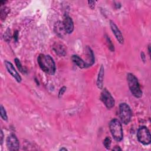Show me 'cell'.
I'll use <instances>...</instances> for the list:
<instances>
[{"label":"cell","instance_id":"83f0119b","mask_svg":"<svg viewBox=\"0 0 151 151\" xmlns=\"http://www.w3.org/2000/svg\"><path fill=\"white\" fill-rule=\"evenodd\" d=\"M60 150H67V149L66 148H65V147H62L60 149Z\"/></svg>","mask_w":151,"mask_h":151},{"label":"cell","instance_id":"ba28073f","mask_svg":"<svg viewBox=\"0 0 151 151\" xmlns=\"http://www.w3.org/2000/svg\"><path fill=\"white\" fill-rule=\"evenodd\" d=\"M5 65L9 73L16 80L17 82L20 83L21 82V77L17 71H16L13 65L9 61H5Z\"/></svg>","mask_w":151,"mask_h":151},{"label":"cell","instance_id":"ac0fdd59","mask_svg":"<svg viewBox=\"0 0 151 151\" xmlns=\"http://www.w3.org/2000/svg\"><path fill=\"white\" fill-rule=\"evenodd\" d=\"M14 61H15V63H16V66H17V69H18V70H19L21 73H22L24 74V72H25V70H24V68H23V66H22V65H21L20 61L18 59H17V58L15 59Z\"/></svg>","mask_w":151,"mask_h":151},{"label":"cell","instance_id":"d6986e66","mask_svg":"<svg viewBox=\"0 0 151 151\" xmlns=\"http://www.w3.org/2000/svg\"><path fill=\"white\" fill-rule=\"evenodd\" d=\"M111 143H112V140H111V138L106 137L104 141V146L105 147V148L107 149H109L111 147Z\"/></svg>","mask_w":151,"mask_h":151},{"label":"cell","instance_id":"ffe728a7","mask_svg":"<svg viewBox=\"0 0 151 151\" xmlns=\"http://www.w3.org/2000/svg\"><path fill=\"white\" fill-rule=\"evenodd\" d=\"M106 42H107V44L108 45V47H109V48L111 50L112 52H113L115 50V48H114V45H113L111 39L109 38V37H106Z\"/></svg>","mask_w":151,"mask_h":151},{"label":"cell","instance_id":"44dd1931","mask_svg":"<svg viewBox=\"0 0 151 151\" xmlns=\"http://www.w3.org/2000/svg\"><path fill=\"white\" fill-rule=\"evenodd\" d=\"M66 89H67L66 87L63 86V87H62L60 89L59 92V98H60V97H62V96L63 95V94H64L65 92L66 91Z\"/></svg>","mask_w":151,"mask_h":151},{"label":"cell","instance_id":"4fadbf2b","mask_svg":"<svg viewBox=\"0 0 151 151\" xmlns=\"http://www.w3.org/2000/svg\"><path fill=\"white\" fill-rule=\"evenodd\" d=\"M86 56H87V62H86V65L87 67H90L93 65L94 63V54L93 53V51L89 47H86Z\"/></svg>","mask_w":151,"mask_h":151},{"label":"cell","instance_id":"30bf717a","mask_svg":"<svg viewBox=\"0 0 151 151\" xmlns=\"http://www.w3.org/2000/svg\"><path fill=\"white\" fill-rule=\"evenodd\" d=\"M54 31L55 34L60 38H63L67 34L63 21H58L55 23L54 26Z\"/></svg>","mask_w":151,"mask_h":151},{"label":"cell","instance_id":"d4e9b609","mask_svg":"<svg viewBox=\"0 0 151 151\" xmlns=\"http://www.w3.org/2000/svg\"><path fill=\"white\" fill-rule=\"evenodd\" d=\"M3 139H4L3 132V130H1V140H0V142H1V145H2L3 142Z\"/></svg>","mask_w":151,"mask_h":151},{"label":"cell","instance_id":"7402d4cb","mask_svg":"<svg viewBox=\"0 0 151 151\" xmlns=\"http://www.w3.org/2000/svg\"><path fill=\"white\" fill-rule=\"evenodd\" d=\"M11 35H10V33L8 31H7L6 33H5L4 34V39L6 40V41H9L11 39Z\"/></svg>","mask_w":151,"mask_h":151},{"label":"cell","instance_id":"277c9868","mask_svg":"<svg viewBox=\"0 0 151 151\" xmlns=\"http://www.w3.org/2000/svg\"><path fill=\"white\" fill-rule=\"evenodd\" d=\"M119 115L122 122L128 125L132 118V112L129 106L126 103H122L119 105Z\"/></svg>","mask_w":151,"mask_h":151},{"label":"cell","instance_id":"3957f363","mask_svg":"<svg viewBox=\"0 0 151 151\" xmlns=\"http://www.w3.org/2000/svg\"><path fill=\"white\" fill-rule=\"evenodd\" d=\"M109 129L115 140L120 142L123 139V133L121 123L116 119L112 120L109 123Z\"/></svg>","mask_w":151,"mask_h":151},{"label":"cell","instance_id":"7a4b0ae2","mask_svg":"<svg viewBox=\"0 0 151 151\" xmlns=\"http://www.w3.org/2000/svg\"><path fill=\"white\" fill-rule=\"evenodd\" d=\"M127 80L129 87L133 96L136 98L141 97L142 96V91L136 76L132 73H128L127 74Z\"/></svg>","mask_w":151,"mask_h":151},{"label":"cell","instance_id":"2e32d148","mask_svg":"<svg viewBox=\"0 0 151 151\" xmlns=\"http://www.w3.org/2000/svg\"><path fill=\"white\" fill-rule=\"evenodd\" d=\"M0 113H1L0 114H1V118L5 121H7L8 116L7 115V112L3 105H1V106H0Z\"/></svg>","mask_w":151,"mask_h":151},{"label":"cell","instance_id":"8fae6325","mask_svg":"<svg viewBox=\"0 0 151 151\" xmlns=\"http://www.w3.org/2000/svg\"><path fill=\"white\" fill-rule=\"evenodd\" d=\"M63 23L66 33L67 34H71L74 30V23L72 18L68 16H66Z\"/></svg>","mask_w":151,"mask_h":151},{"label":"cell","instance_id":"4316f807","mask_svg":"<svg viewBox=\"0 0 151 151\" xmlns=\"http://www.w3.org/2000/svg\"><path fill=\"white\" fill-rule=\"evenodd\" d=\"M141 56H142L141 58H142V59H143V62H145V55H144V53H143V52L141 53Z\"/></svg>","mask_w":151,"mask_h":151},{"label":"cell","instance_id":"9c48e42d","mask_svg":"<svg viewBox=\"0 0 151 151\" xmlns=\"http://www.w3.org/2000/svg\"><path fill=\"white\" fill-rule=\"evenodd\" d=\"M110 26L118 41L121 44H123L124 38H123V35L121 31H120V30L119 29V28L118 27V26L116 25V24L112 20L110 21Z\"/></svg>","mask_w":151,"mask_h":151},{"label":"cell","instance_id":"5b68a950","mask_svg":"<svg viewBox=\"0 0 151 151\" xmlns=\"http://www.w3.org/2000/svg\"><path fill=\"white\" fill-rule=\"evenodd\" d=\"M137 138L140 143L143 145H148L151 142V135L146 126H140L137 132Z\"/></svg>","mask_w":151,"mask_h":151},{"label":"cell","instance_id":"603a6c76","mask_svg":"<svg viewBox=\"0 0 151 151\" xmlns=\"http://www.w3.org/2000/svg\"><path fill=\"white\" fill-rule=\"evenodd\" d=\"M95 3H96V1H88V3H89V6H90L91 9H93V8L94 7Z\"/></svg>","mask_w":151,"mask_h":151},{"label":"cell","instance_id":"484cf974","mask_svg":"<svg viewBox=\"0 0 151 151\" xmlns=\"http://www.w3.org/2000/svg\"><path fill=\"white\" fill-rule=\"evenodd\" d=\"M122 149L119 147V146H116L113 149V150H116V151H118V150H121Z\"/></svg>","mask_w":151,"mask_h":151},{"label":"cell","instance_id":"cb8c5ba5","mask_svg":"<svg viewBox=\"0 0 151 151\" xmlns=\"http://www.w3.org/2000/svg\"><path fill=\"white\" fill-rule=\"evenodd\" d=\"M18 31H16L15 33H14V38L16 40V41H17V40H18Z\"/></svg>","mask_w":151,"mask_h":151},{"label":"cell","instance_id":"f1b7e54d","mask_svg":"<svg viewBox=\"0 0 151 151\" xmlns=\"http://www.w3.org/2000/svg\"><path fill=\"white\" fill-rule=\"evenodd\" d=\"M148 52H149V55H150V45L148 46Z\"/></svg>","mask_w":151,"mask_h":151},{"label":"cell","instance_id":"52a82bcc","mask_svg":"<svg viewBox=\"0 0 151 151\" xmlns=\"http://www.w3.org/2000/svg\"><path fill=\"white\" fill-rule=\"evenodd\" d=\"M6 143L9 150H18L20 149L19 140L14 134H11L7 137Z\"/></svg>","mask_w":151,"mask_h":151},{"label":"cell","instance_id":"8992f818","mask_svg":"<svg viewBox=\"0 0 151 151\" xmlns=\"http://www.w3.org/2000/svg\"><path fill=\"white\" fill-rule=\"evenodd\" d=\"M100 100H102V102L108 109H111L115 106V101L114 98L106 88L103 89L101 93Z\"/></svg>","mask_w":151,"mask_h":151},{"label":"cell","instance_id":"e0dca14e","mask_svg":"<svg viewBox=\"0 0 151 151\" xmlns=\"http://www.w3.org/2000/svg\"><path fill=\"white\" fill-rule=\"evenodd\" d=\"M10 12V9L7 7H4V9H2L1 10V18L2 20H4L6 19L7 16Z\"/></svg>","mask_w":151,"mask_h":151},{"label":"cell","instance_id":"7c38bea8","mask_svg":"<svg viewBox=\"0 0 151 151\" xmlns=\"http://www.w3.org/2000/svg\"><path fill=\"white\" fill-rule=\"evenodd\" d=\"M104 76H105V68L103 65L100 66L99 69L98 77L97 79L96 85L99 89H102L104 87Z\"/></svg>","mask_w":151,"mask_h":151},{"label":"cell","instance_id":"9a60e30c","mask_svg":"<svg viewBox=\"0 0 151 151\" xmlns=\"http://www.w3.org/2000/svg\"><path fill=\"white\" fill-rule=\"evenodd\" d=\"M53 49L55 50V51L56 52V53H57L60 56H65L66 55L65 48L63 47V45L62 44L56 43L54 45Z\"/></svg>","mask_w":151,"mask_h":151},{"label":"cell","instance_id":"5bb4252c","mask_svg":"<svg viewBox=\"0 0 151 151\" xmlns=\"http://www.w3.org/2000/svg\"><path fill=\"white\" fill-rule=\"evenodd\" d=\"M72 61L80 69H84L87 67L86 62L82 60L79 56L77 55H73L72 57Z\"/></svg>","mask_w":151,"mask_h":151},{"label":"cell","instance_id":"6da1fadb","mask_svg":"<svg viewBox=\"0 0 151 151\" xmlns=\"http://www.w3.org/2000/svg\"><path fill=\"white\" fill-rule=\"evenodd\" d=\"M37 61L40 67L43 72L52 75L55 73L56 65L51 56L41 54L38 56Z\"/></svg>","mask_w":151,"mask_h":151}]
</instances>
